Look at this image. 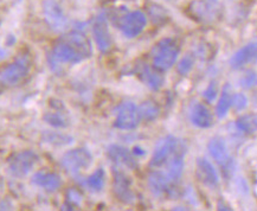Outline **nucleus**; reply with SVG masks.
<instances>
[{
  "mask_svg": "<svg viewBox=\"0 0 257 211\" xmlns=\"http://www.w3.org/2000/svg\"><path fill=\"white\" fill-rule=\"evenodd\" d=\"M93 55V48L89 38L83 32L70 31L62 36L48 56L49 64L57 72L61 64H78Z\"/></svg>",
  "mask_w": 257,
  "mask_h": 211,
  "instance_id": "obj_1",
  "label": "nucleus"
},
{
  "mask_svg": "<svg viewBox=\"0 0 257 211\" xmlns=\"http://www.w3.org/2000/svg\"><path fill=\"white\" fill-rule=\"evenodd\" d=\"M180 52V47L176 39L163 38L157 43L151 50L153 65L157 70L166 71L171 69L177 62Z\"/></svg>",
  "mask_w": 257,
  "mask_h": 211,
  "instance_id": "obj_2",
  "label": "nucleus"
},
{
  "mask_svg": "<svg viewBox=\"0 0 257 211\" xmlns=\"http://www.w3.org/2000/svg\"><path fill=\"white\" fill-rule=\"evenodd\" d=\"M91 164H93V154L87 148H75L68 151L61 159L62 167L74 177H77L81 171L90 167Z\"/></svg>",
  "mask_w": 257,
  "mask_h": 211,
  "instance_id": "obj_3",
  "label": "nucleus"
},
{
  "mask_svg": "<svg viewBox=\"0 0 257 211\" xmlns=\"http://www.w3.org/2000/svg\"><path fill=\"white\" fill-rule=\"evenodd\" d=\"M39 161V157L34 151H22L12 154L8 160V170L11 176L16 178H24L34 170Z\"/></svg>",
  "mask_w": 257,
  "mask_h": 211,
  "instance_id": "obj_4",
  "label": "nucleus"
},
{
  "mask_svg": "<svg viewBox=\"0 0 257 211\" xmlns=\"http://www.w3.org/2000/svg\"><path fill=\"white\" fill-rule=\"evenodd\" d=\"M148 186L154 196H166L169 198H177L179 196L178 184L174 183L165 171L154 169L148 176Z\"/></svg>",
  "mask_w": 257,
  "mask_h": 211,
  "instance_id": "obj_5",
  "label": "nucleus"
},
{
  "mask_svg": "<svg viewBox=\"0 0 257 211\" xmlns=\"http://www.w3.org/2000/svg\"><path fill=\"white\" fill-rule=\"evenodd\" d=\"M114 113V127L117 130L131 131L139 126L141 121L139 107H137V104H134L133 102H122L115 108Z\"/></svg>",
  "mask_w": 257,
  "mask_h": 211,
  "instance_id": "obj_6",
  "label": "nucleus"
},
{
  "mask_svg": "<svg viewBox=\"0 0 257 211\" xmlns=\"http://www.w3.org/2000/svg\"><path fill=\"white\" fill-rule=\"evenodd\" d=\"M30 68H31L30 58L28 56H21L0 72V82L9 85L18 84L28 76Z\"/></svg>",
  "mask_w": 257,
  "mask_h": 211,
  "instance_id": "obj_7",
  "label": "nucleus"
},
{
  "mask_svg": "<svg viewBox=\"0 0 257 211\" xmlns=\"http://www.w3.org/2000/svg\"><path fill=\"white\" fill-rule=\"evenodd\" d=\"M147 18L144 12L132 11L127 15H124L122 18L117 23V28L122 32V35L127 38L138 37L144 29L146 28Z\"/></svg>",
  "mask_w": 257,
  "mask_h": 211,
  "instance_id": "obj_8",
  "label": "nucleus"
},
{
  "mask_svg": "<svg viewBox=\"0 0 257 211\" xmlns=\"http://www.w3.org/2000/svg\"><path fill=\"white\" fill-rule=\"evenodd\" d=\"M43 16L47 24L54 31L62 32L67 29L68 18L56 0H45L43 3Z\"/></svg>",
  "mask_w": 257,
  "mask_h": 211,
  "instance_id": "obj_9",
  "label": "nucleus"
},
{
  "mask_svg": "<svg viewBox=\"0 0 257 211\" xmlns=\"http://www.w3.org/2000/svg\"><path fill=\"white\" fill-rule=\"evenodd\" d=\"M178 143H179V139L173 137V135H166L163 139L158 141L152 158H151L150 166L152 169H159V167L164 166L166 161L170 159V157L172 156V153L176 151Z\"/></svg>",
  "mask_w": 257,
  "mask_h": 211,
  "instance_id": "obj_10",
  "label": "nucleus"
},
{
  "mask_svg": "<svg viewBox=\"0 0 257 211\" xmlns=\"http://www.w3.org/2000/svg\"><path fill=\"white\" fill-rule=\"evenodd\" d=\"M132 179L118 167H113V191L118 200L124 204H133L135 194L132 190Z\"/></svg>",
  "mask_w": 257,
  "mask_h": 211,
  "instance_id": "obj_11",
  "label": "nucleus"
},
{
  "mask_svg": "<svg viewBox=\"0 0 257 211\" xmlns=\"http://www.w3.org/2000/svg\"><path fill=\"white\" fill-rule=\"evenodd\" d=\"M207 151H209L210 156L213 158V160L220 167H223L224 173L233 169V160L230 157L228 146L223 138L213 137L212 139H210L207 143Z\"/></svg>",
  "mask_w": 257,
  "mask_h": 211,
  "instance_id": "obj_12",
  "label": "nucleus"
},
{
  "mask_svg": "<svg viewBox=\"0 0 257 211\" xmlns=\"http://www.w3.org/2000/svg\"><path fill=\"white\" fill-rule=\"evenodd\" d=\"M93 36L96 43L98 50L101 52H108L111 49L113 41L109 32V26H108L107 17L103 12L100 13L93 22Z\"/></svg>",
  "mask_w": 257,
  "mask_h": 211,
  "instance_id": "obj_13",
  "label": "nucleus"
},
{
  "mask_svg": "<svg viewBox=\"0 0 257 211\" xmlns=\"http://www.w3.org/2000/svg\"><path fill=\"white\" fill-rule=\"evenodd\" d=\"M107 156L116 167H124L128 170H137L138 161L133 153L127 147L113 144L107 148Z\"/></svg>",
  "mask_w": 257,
  "mask_h": 211,
  "instance_id": "obj_14",
  "label": "nucleus"
},
{
  "mask_svg": "<svg viewBox=\"0 0 257 211\" xmlns=\"http://www.w3.org/2000/svg\"><path fill=\"white\" fill-rule=\"evenodd\" d=\"M189 9L192 17L203 23H212L220 16V6L204 0H196L191 3Z\"/></svg>",
  "mask_w": 257,
  "mask_h": 211,
  "instance_id": "obj_15",
  "label": "nucleus"
},
{
  "mask_svg": "<svg viewBox=\"0 0 257 211\" xmlns=\"http://www.w3.org/2000/svg\"><path fill=\"white\" fill-rule=\"evenodd\" d=\"M196 176L199 183L209 189H216L219 184V176L213 165L205 158H198L197 159Z\"/></svg>",
  "mask_w": 257,
  "mask_h": 211,
  "instance_id": "obj_16",
  "label": "nucleus"
},
{
  "mask_svg": "<svg viewBox=\"0 0 257 211\" xmlns=\"http://www.w3.org/2000/svg\"><path fill=\"white\" fill-rule=\"evenodd\" d=\"M137 72L141 81L147 85L151 90H159L164 84V77L159 71L154 70L147 63H141L137 67Z\"/></svg>",
  "mask_w": 257,
  "mask_h": 211,
  "instance_id": "obj_17",
  "label": "nucleus"
},
{
  "mask_svg": "<svg viewBox=\"0 0 257 211\" xmlns=\"http://www.w3.org/2000/svg\"><path fill=\"white\" fill-rule=\"evenodd\" d=\"M191 123L198 128H210L213 126V115L203 103H196L190 111Z\"/></svg>",
  "mask_w": 257,
  "mask_h": 211,
  "instance_id": "obj_18",
  "label": "nucleus"
},
{
  "mask_svg": "<svg viewBox=\"0 0 257 211\" xmlns=\"http://www.w3.org/2000/svg\"><path fill=\"white\" fill-rule=\"evenodd\" d=\"M34 185L42 187L48 192H55L62 185V179L58 174L52 172H37L31 178Z\"/></svg>",
  "mask_w": 257,
  "mask_h": 211,
  "instance_id": "obj_19",
  "label": "nucleus"
},
{
  "mask_svg": "<svg viewBox=\"0 0 257 211\" xmlns=\"http://www.w3.org/2000/svg\"><path fill=\"white\" fill-rule=\"evenodd\" d=\"M256 58V43H249L245 47L236 51L231 58H230V67L235 70L243 68L248 63H251Z\"/></svg>",
  "mask_w": 257,
  "mask_h": 211,
  "instance_id": "obj_20",
  "label": "nucleus"
},
{
  "mask_svg": "<svg viewBox=\"0 0 257 211\" xmlns=\"http://www.w3.org/2000/svg\"><path fill=\"white\" fill-rule=\"evenodd\" d=\"M82 185H83L85 189L90 191V192L97 193L101 192L103 190L104 184H105V172L104 170L100 167V169L95 170L90 176L84 178L81 182Z\"/></svg>",
  "mask_w": 257,
  "mask_h": 211,
  "instance_id": "obj_21",
  "label": "nucleus"
},
{
  "mask_svg": "<svg viewBox=\"0 0 257 211\" xmlns=\"http://www.w3.org/2000/svg\"><path fill=\"white\" fill-rule=\"evenodd\" d=\"M232 103V88L230 83H225L222 89V95H220L218 103L216 106V115L219 120H222L228 115Z\"/></svg>",
  "mask_w": 257,
  "mask_h": 211,
  "instance_id": "obj_22",
  "label": "nucleus"
},
{
  "mask_svg": "<svg viewBox=\"0 0 257 211\" xmlns=\"http://www.w3.org/2000/svg\"><path fill=\"white\" fill-rule=\"evenodd\" d=\"M139 113L141 120H145L146 123H152V121L157 120L160 114V108L157 102L152 100L145 101L140 104Z\"/></svg>",
  "mask_w": 257,
  "mask_h": 211,
  "instance_id": "obj_23",
  "label": "nucleus"
},
{
  "mask_svg": "<svg viewBox=\"0 0 257 211\" xmlns=\"http://www.w3.org/2000/svg\"><path fill=\"white\" fill-rule=\"evenodd\" d=\"M236 128L239 132L244 134H253L256 132V115L255 114H246L242 115L236 120Z\"/></svg>",
  "mask_w": 257,
  "mask_h": 211,
  "instance_id": "obj_24",
  "label": "nucleus"
},
{
  "mask_svg": "<svg viewBox=\"0 0 257 211\" xmlns=\"http://www.w3.org/2000/svg\"><path fill=\"white\" fill-rule=\"evenodd\" d=\"M44 121L51 127L55 128H67L69 126L68 118L61 112V108H56V112H50L43 117Z\"/></svg>",
  "mask_w": 257,
  "mask_h": 211,
  "instance_id": "obj_25",
  "label": "nucleus"
},
{
  "mask_svg": "<svg viewBox=\"0 0 257 211\" xmlns=\"http://www.w3.org/2000/svg\"><path fill=\"white\" fill-rule=\"evenodd\" d=\"M43 140L48 144H52L55 146H64L72 143V138L67 134L59 133V132H44Z\"/></svg>",
  "mask_w": 257,
  "mask_h": 211,
  "instance_id": "obj_26",
  "label": "nucleus"
},
{
  "mask_svg": "<svg viewBox=\"0 0 257 211\" xmlns=\"http://www.w3.org/2000/svg\"><path fill=\"white\" fill-rule=\"evenodd\" d=\"M194 59H196V56H194L193 52H189V54L184 56V57L180 59L179 63H178V67H177L178 74L181 75V76H186V75H189L191 70L193 69Z\"/></svg>",
  "mask_w": 257,
  "mask_h": 211,
  "instance_id": "obj_27",
  "label": "nucleus"
},
{
  "mask_svg": "<svg viewBox=\"0 0 257 211\" xmlns=\"http://www.w3.org/2000/svg\"><path fill=\"white\" fill-rule=\"evenodd\" d=\"M148 13H150L151 18H152L153 23H156V24H163L169 18L166 10L158 4H152V6H150L148 8Z\"/></svg>",
  "mask_w": 257,
  "mask_h": 211,
  "instance_id": "obj_28",
  "label": "nucleus"
},
{
  "mask_svg": "<svg viewBox=\"0 0 257 211\" xmlns=\"http://www.w3.org/2000/svg\"><path fill=\"white\" fill-rule=\"evenodd\" d=\"M82 194L76 189H69L67 192V199H65V205H68L69 210L74 209V206L81 205Z\"/></svg>",
  "mask_w": 257,
  "mask_h": 211,
  "instance_id": "obj_29",
  "label": "nucleus"
},
{
  "mask_svg": "<svg viewBox=\"0 0 257 211\" xmlns=\"http://www.w3.org/2000/svg\"><path fill=\"white\" fill-rule=\"evenodd\" d=\"M218 90H219L218 82L213 80L210 82L209 85H207V88L204 90L203 96L207 102H209V103H212V102L216 101L217 96H218Z\"/></svg>",
  "mask_w": 257,
  "mask_h": 211,
  "instance_id": "obj_30",
  "label": "nucleus"
},
{
  "mask_svg": "<svg viewBox=\"0 0 257 211\" xmlns=\"http://www.w3.org/2000/svg\"><path fill=\"white\" fill-rule=\"evenodd\" d=\"M249 101L248 97L245 96L243 93H237L232 95V103L231 107H233L236 110V112H242L244 111L246 107H248Z\"/></svg>",
  "mask_w": 257,
  "mask_h": 211,
  "instance_id": "obj_31",
  "label": "nucleus"
},
{
  "mask_svg": "<svg viewBox=\"0 0 257 211\" xmlns=\"http://www.w3.org/2000/svg\"><path fill=\"white\" fill-rule=\"evenodd\" d=\"M240 87H243L244 89H251L252 87H255L256 84V74L255 71H249L243 76L242 80H240Z\"/></svg>",
  "mask_w": 257,
  "mask_h": 211,
  "instance_id": "obj_32",
  "label": "nucleus"
},
{
  "mask_svg": "<svg viewBox=\"0 0 257 211\" xmlns=\"http://www.w3.org/2000/svg\"><path fill=\"white\" fill-rule=\"evenodd\" d=\"M217 206H218V210H232L231 209V206H230L229 205V204H226L225 202H224V199H222V200H219V202H218V205H217Z\"/></svg>",
  "mask_w": 257,
  "mask_h": 211,
  "instance_id": "obj_33",
  "label": "nucleus"
},
{
  "mask_svg": "<svg viewBox=\"0 0 257 211\" xmlns=\"http://www.w3.org/2000/svg\"><path fill=\"white\" fill-rule=\"evenodd\" d=\"M134 156H144L145 154V151L141 150L139 146H135L134 147V152H133Z\"/></svg>",
  "mask_w": 257,
  "mask_h": 211,
  "instance_id": "obj_34",
  "label": "nucleus"
},
{
  "mask_svg": "<svg viewBox=\"0 0 257 211\" xmlns=\"http://www.w3.org/2000/svg\"><path fill=\"white\" fill-rule=\"evenodd\" d=\"M8 51L5 50V49L0 48V61H3V59H5L6 57H8Z\"/></svg>",
  "mask_w": 257,
  "mask_h": 211,
  "instance_id": "obj_35",
  "label": "nucleus"
},
{
  "mask_svg": "<svg viewBox=\"0 0 257 211\" xmlns=\"http://www.w3.org/2000/svg\"><path fill=\"white\" fill-rule=\"evenodd\" d=\"M0 186H2V180H0Z\"/></svg>",
  "mask_w": 257,
  "mask_h": 211,
  "instance_id": "obj_36",
  "label": "nucleus"
},
{
  "mask_svg": "<svg viewBox=\"0 0 257 211\" xmlns=\"http://www.w3.org/2000/svg\"><path fill=\"white\" fill-rule=\"evenodd\" d=\"M212 2H215V0H212Z\"/></svg>",
  "mask_w": 257,
  "mask_h": 211,
  "instance_id": "obj_37",
  "label": "nucleus"
}]
</instances>
